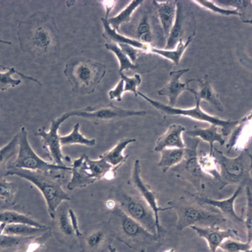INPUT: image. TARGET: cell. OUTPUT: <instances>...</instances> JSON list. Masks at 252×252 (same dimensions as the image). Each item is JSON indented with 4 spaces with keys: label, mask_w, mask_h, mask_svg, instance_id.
Returning <instances> with one entry per match:
<instances>
[{
    "label": "cell",
    "mask_w": 252,
    "mask_h": 252,
    "mask_svg": "<svg viewBox=\"0 0 252 252\" xmlns=\"http://www.w3.org/2000/svg\"><path fill=\"white\" fill-rule=\"evenodd\" d=\"M195 81L198 83L199 91L190 88L189 89V92L196 95L199 100H203L208 102L219 111L223 112V106L219 100V94H217L211 86L208 75H205L203 79H195Z\"/></svg>",
    "instance_id": "44dd1931"
},
{
    "label": "cell",
    "mask_w": 252,
    "mask_h": 252,
    "mask_svg": "<svg viewBox=\"0 0 252 252\" xmlns=\"http://www.w3.org/2000/svg\"><path fill=\"white\" fill-rule=\"evenodd\" d=\"M243 190L244 185L241 184L238 186L231 196L228 198L222 199V200H217V199L197 196L195 195H193V197L199 204L214 207V208L218 209L219 212L226 219H229L235 223L240 224L243 223V219L238 216L237 213H236L234 203H235L236 198L239 196Z\"/></svg>",
    "instance_id": "5bb4252c"
},
{
    "label": "cell",
    "mask_w": 252,
    "mask_h": 252,
    "mask_svg": "<svg viewBox=\"0 0 252 252\" xmlns=\"http://www.w3.org/2000/svg\"><path fill=\"white\" fill-rule=\"evenodd\" d=\"M85 160L91 175L96 182L103 178L112 179L111 178H113L112 175L115 174L117 170L100 157L98 159L94 160L85 155Z\"/></svg>",
    "instance_id": "f1b7e54d"
},
{
    "label": "cell",
    "mask_w": 252,
    "mask_h": 252,
    "mask_svg": "<svg viewBox=\"0 0 252 252\" xmlns=\"http://www.w3.org/2000/svg\"><path fill=\"white\" fill-rule=\"evenodd\" d=\"M141 171L140 161H139V160H135L129 182L132 184L133 188L136 189L137 193H139V197L147 203V205L153 211V212L154 213L157 227H158V236H160L161 234H164L165 230L160 224L159 213L161 211L168 210V209H172V208L171 207H161L158 205L156 194L141 178Z\"/></svg>",
    "instance_id": "4fadbf2b"
},
{
    "label": "cell",
    "mask_w": 252,
    "mask_h": 252,
    "mask_svg": "<svg viewBox=\"0 0 252 252\" xmlns=\"http://www.w3.org/2000/svg\"><path fill=\"white\" fill-rule=\"evenodd\" d=\"M70 168L71 177L67 186L69 190L83 189L96 182L87 167L85 155H81L73 160Z\"/></svg>",
    "instance_id": "e0dca14e"
},
{
    "label": "cell",
    "mask_w": 252,
    "mask_h": 252,
    "mask_svg": "<svg viewBox=\"0 0 252 252\" xmlns=\"http://www.w3.org/2000/svg\"><path fill=\"white\" fill-rule=\"evenodd\" d=\"M184 21V13L183 5L182 1H176V13L175 20L170 30L169 36L167 38V42L164 50H173L176 48L178 42L182 39L183 34V25Z\"/></svg>",
    "instance_id": "83f0119b"
},
{
    "label": "cell",
    "mask_w": 252,
    "mask_h": 252,
    "mask_svg": "<svg viewBox=\"0 0 252 252\" xmlns=\"http://www.w3.org/2000/svg\"><path fill=\"white\" fill-rule=\"evenodd\" d=\"M153 3L158 12L164 35L168 38L175 20L176 1H153Z\"/></svg>",
    "instance_id": "ffe728a7"
},
{
    "label": "cell",
    "mask_w": 252,
    "mask_h": 252,
    "mask_svg": "<svg viewBox=\"0 0 252 252\" xmlns=\"http://www.w3.org/2000/svg\"><path fill=\"white\" fill-rule=\"evenodd\" d=\"M16 193V186L13 182L0 178V199L7 203H11Z\"/></svg>",
    "instance_id": "7bdbcfd3"
},
{
    "label": "cell",
    "mask_w": 252,
    "mask_h": 252,
    "mask_svg": "<svg viewBox=\"0 0 252 252\" xmlns=\"http://www.w3.org/2000/svg\"><path fill=\"white\" fill-rule=\"evenodd\" d=\"M0 224L3 234L23 238L37 237L50 230L49 227L39 228L25 224Z\"/></svg>",
    "instance_id": "4316f807"
},
{
    "label": "cell",
    "mask_w": 252,
    "mask_h": 252,
    "mask_svg": "<svg viewBox=\"0 0 252 252\" xmlns=\"http://www.w3.org/2000/svg\"><path fill=\"white\" fill-rule=\"evenodd\" d=\"M193 2L196 3L199 6L212 11L217 14L224 15V16H239L242 17L241 13L236 9H226L219 7V5L215 4L213 1H205V0H196L193 1Z\"/></svg>",
    "instance_id": "60d3db41"
},
{
    "label": "cell",
    "mask_w": 252,
    "mask_h": 252,
    "mask_svg": "<svg viewBox=\"0 0 252 252\" xmlns=\"http://www.w3.org/2000/svg\"><path fill=\"white\" fill-rule=\"evenodd\" d=\"M186 131L185 127L180 124H172L167 130L157 139L154 151L160 152L165 149H184L185 143L182 138V133Z\"/></svg>",
    "instance_id": "ac0fdd59"
},
{
    "label": "cell",
    "mask_w": 252,
    "mask_h": 252,
    "mask_svg": "<svg viewBox=\"0 0 252 252\" xmlns=\"http://www.w3.org/2000/svg\"><path fill=\"white\" fill-rule=\"evenodd\" d=\"M217 2L222 3L223 5H226V6H230L235 7V9L238 11H239L242 15V11L243 9H246L248 6H249V3H251V1H235V0H228V1H217Z\"/></svg>",
    "instance_id": "bcb514c9"
},
{
    "label": "cell",
    "mask_w": 252,
    "mask_h": 252,
    "mask_svg": "<svg viewBox=\"0 0 252 252\" xmlns=\"http://www.w3.org/2000/svg\"><path fill=\"white\" fill-rule=\"evenodd\" d=\"M121 79H123L124 82V92H131L137 96V87L141 85V75L136 73L134 76L129 77L124 74V73H120Z\"/></svg>",
    "instance_id": "f6af8a7d"
},
{
    "label": "cell",
    "mask_w": 252,
    "mask_h": 252,
    "mask_svg": "<svg viewBox=\"0 0 252 252\" xmlns=\"http://www.w3.org/2000/svg\"><path fill=\"white\" fill-rule=\"evenodd\" d=\"M110 211L108 224L113 237L137 252H155L159 248V236L149 232L117 205Z\"/></svg>",
    "instance_id": "7a4b0ae2"
},
{
    "label": "cell",
    "mask_w": 252,
    "mask_h": 252,
    "mask_svg": "<svg viewBox=\"0 0 252 252\" xmlns=\"http://www.w3.org/2000/svg\"><path fill=\"white\" fill-rule=\"evenodd\" d=\"M135 141H136L135 139H122L118 141L115 146L100 155V157L105 160L112 167L118 169L124 162H126L127 157H128V156L124 155V151L129 144L134 143Z\"/></svg>",
    "instance_id": "d4e9b609"
},
{
    "label": "cell",
    "mask_w": 252,
    "mask_h": 252,
    "mask_svg": "<svg viewBox=\"0 0 252 252\" xmlns=\"http://www.w3.org/2000/svg\"><path fill=\"white\" fill-rule=\"evenodd\" d=\"M246 207L245 215L243 219L247 232V241H252V190L249 186L246 188Z\"/></svg>",
    "instance_id": "ab89813d"
},
{
    "label": "cell",
    "mask_w": 252,
    "mask_h": 252,
    "mask_svg": "<svg viewBox=\"0 0 252 252\" xmlns=\"http://www.w3.org/2000/svg\"><path fill=\"white\" fill-rule=\"evenodd\" d=\"M219 248L224 252H252V242L232 238L224 240Z\"/></svg>",
    "instance_id": "74e56055"
},
{
    "label": "cell",
    "mask_w": 252,
    "mask_h": 252,
    "mask_svg": "<svg viewBox=\"0 0 252 252\" xmlns=\"http://www.w3.org/2000/svg\"><path fill=\"white\" fill-rule=\"evenodd\" d=\"M195 35V31L194 30L193 33L188 38V40H186V42H184L182 38L178 42L176 48L173 50L160 49V48H156L151 46L149 52L162 56V57L166 58V59L170 60L175 64L178 65L186 50L187 49L191 42L193 41V37H194Z\"/></svg>",
    "instance_id": "f546056e"
},
{
    "label": "cell",
    "mask_w": 252,
    "mask_h": 252,
    "mask_svg": "<svg viewBox=\"0 0 252 252\" xmlns=\"http://www.w3.org/2000/svg\"><path fill=\"white\" fill-rule=\"evenodd\" d=\"M169 204L170 207L175 209L177 213L178 230L193 226L219 227L226 220L219 211L208 210L198 203L196 204L184 198L171 201Z\"/></svg>",
    "instance_id": "5b68a950"
},
{
    "label": "cell",
    "mask_w": 252,
    "mask_h": 252,
    "mask_svg": "<svg viewBox=\"0 0 252 252\" xmlns=\"http://www.w3.org/2000/svg\"><path fill=\"white\" fill-rule=\"evenodd\" d=\"M18 151L17 157L7 168L30 170V171L54 172L60 170L70 171L68 166L56 165L52 162L44 160L36 154L32 148L28 139V133L24 126H22L18 133Z\"/></svg>",
    "instance_id": "9c48e42d"
},
{
    "label": "cell",
    "mask_w": 252,
    "mask_h": 252,
    "mask_svg": "<svg viewBox=\"0 0 252 252\" xmlns=\"http://www.w3.org/2000/svg\"><path fill=\"white\" fill-rule=\"evenodd\" d=\"M198 162L199 166L205 174L212 176L214 179L219 182L220 176H219V170L217 169L216 161L213 155L205 154L202 151L197 153Z\"/></svg>",
    "instance_id": "e575fe53"
},
{
    "label": "cell",
    "mask_w": 252,
    "mask_h": 252,
    "mask_svg": "<svg viewBox=\"0 0 252 252\" xmlns=\"http://www.w3.org/2000/svg\"><path fill=\"white\" fill-rule=\"evenodd\" d=\"M64 114L67 118L76 116L89 120L96 125H98L100 124L114 122L124 118L145 116L147 114V112L144 110L137 111L124 109L117 107L111 103L106 105L89 106L83 109L72 110Z\"/></svg>",
    "instance_id": "30bf717a"
},
{
    "label": "cell",
    "mask_w": 252,
    "mask_h": 252,
    "mask_svg": "<svg viewBox=\"0 0 252 252\" xmlns=\"http://www.w3.org/2000/svg\"><path fill=\"white\" fill-rule=\"evenodd\" d=\"M219 127L215 125H210L207 128H198L196 127L192 130L186 131V135L191 138H200L209 143L210 147L209 154L213 155L214 150V143H219V144L224 145L225 140L221 133L219 132Z\"/></svg>",
    "instance_id": "484cf974"
},
{
    "label": "cell",
    "mask_w": 252,
    "mask_h": 252,
    "mask_svg": "<svg viewBox=\"0 0 252 252\" xmlns=\"http://www.w3.org/2000/svg\"><path fill=\"white\" fill-rule=\"evenodd\" d=\"M0 43L6 44H11V42L9 41H5V40H3L0 39Z\"/></svg>",
    "instance_id": "f5cc1de1"
},
{
    "label": "cell",
    "mask_w": 252,
    "mask_h": 252,
    "mask_svg": "<svg viewBox=\"0 0 252 252\" xmlns=\"http://www.w3.org/2000/svg\"><path fill=\"white\" fill-rule=\"evenodd\" d=\"M106 72L105 65L83 57L69 60L63 71L73 92L81 95L94 92Z\"/></svg>",
    "instance_id": "277c9868"
},
{
    "label": "cell",
    "mask_w": 252,
    "mask_h": 252,
    "mask_svg": "<svg viewBox=\"0 0 252 252\" xmlns=\"http://www.w3.org/2000/svg\"><path fill=\"white\" fill-rule=\"evenodd\" d=\"M252 116L249 115L239 120L237 125L232 131V135L230 136L229 141L226 144V149L228 151H231L235 148L237 150L243 151L246 149V144L249 140L247 129L248 122L251 120Z\"/></svg>",
    "instance_id": "cb8c5ba5"
},
{
    "label": "cell",
    "mask_w": 252,
    "mask_h": 252,
    "mask_svg": "<svg viewBox=\"0 0 252 252\" xmlns=\"http://www.w3.org/2000/svg\"><path fill=\"white\" fill-rule=\"evenodd\" d=\"M17 34L21 50L40 64H53L59 57V30L54 17L48 13H35L21 21Z\"/></svg>",
    "instance_id": "6da1fadb"
},
{
    "label": "cell",
    "mask_w": 252,
    "mask_h": 252,
    "mask_svg": "<svg viewBox=\"0 0 252 252\" xmlns=\"http://www.w3.org/2000/svg\"><path fill=\"white\" fill-rule=\"evenodd\" d=\"M102 5H104V8L106 9V19H108V15L111 12L112 9L114 8V5H115V1H101Z\"/></svg>",
    "instance_id": "f907efd6"
},
{
    "label": "cell",
    "mask_w": 252,
    "mask_h": 252,
    "mask_svg": "<svg viewBox=\"0 0 252 252\" xmlns=\"http://www.w3.org/2000/svg\"><path fill=\"white\" fill-rule=\"evenodd\" d=\"M137 35L139 40L143 44L150 45L153 42V34L151 32V25L149 24L148 17L143 15L137 27Z\"/></svg>",
    "instance_id": "b9f144b4"
},
{
    "label": "cell",
    "mask_w": 252,
    "mask_h": 252,
    "mask_svg": "<svg viewBox=\"0 0 252 252\" xmlns=\"http://www.w3.org/2000/svg\"><path fill=\"white\" fill-rule=\"evenodd\" d=\"M110 195L125 214L151 233L159 236L154 213L140 197L129 194L120 189H114Z\"/></svg>",
    "instance_id": "ba28073f"
},
{
    "label": "cell",
    "mask_w": 252,
    "mask_h": 252,
    "mask_svg": "<svg viewBox=\"0 0 252 252\" xmlns=\"http://www.w3.org/2000/svg\"><path fill=\"white\" fill-rule=\"evenodd\" d=\"M118 45L120 46V48H121L122 51L125 53L126 55L129 58L131 62L135 64L137 58H138L139 50L133 48L132 46L127 45V44H118Z\"/></svg>",
    "instance_id": "c3c4849f"
},
{
    "label": "cell",
    "mask_w": 252,
    "mask_h": 252,
    "mask_svg": "<svg viewBox=\"0 0 252 252\" xmlns=\"http://www.w3.org/2000/svg\"><path fill=\"white\" fill-rule=\"evenodd\" d=\"M18 133L5 146L0 148V168H2L18 151Z\"/></svg>",
    "instance_id": "f35d334b"
},
{
    "label": "cell",
    "mask_w": 252,
    "mask_h": 252,
    "mask_svg": "<svg viewBox=\"0 0 252 252\" xmlns=\"http://www.w3.org/2000/svg\"><path fill=\"white\" fill-rule=\"evenodd\" d=\"M68 210L69 208L61 207V205H60L56 212L58 213V215L56 214V217L54 220H56L58 232L62 236H64L67 238L76 237L72 225H71Z\"/></svg>",
    "instance_id": "836d02e7"
},
{
    "label": "cell",
    "mask_w": 252,
    "mask_h": 252,
    "mask_svg": "<svg viewBox=\"0 0 252 252\" xmlns=\"http://www.w3.org/2000/svg\"><path fill=\"white\" fill-rule=\"evenodd\" d=\"M101 21L104 27V32L102 33V36L108 42L117 44H127V45L132 46V47L137 48V49L142 50L143 52H148L149 51V49L151 47V45L143 44L139 40L133 39V38L122 35L110 26L105 18H101Z\"/></svg>",
    "instance_id": "7402d4cb"
},
{
    "label": "cell",
    "mask_w": 252,
    "mask_h": 252,
    "mask_svg": "<svg viewBox=\"0 0 252 252\" xmlns=\"http://www.w3.org/2000/svg\"><path fill=\"white\" fill-rule=\"evenodd\" d=\"M106 49L111 51L112 53L115 54L117 57L120 63L119 73H123L124 71L129 70V69H136L138 66L133 63L129 58L126 55L125 53L122 51L120 46L117 44L108 42L105 44Z\"/></svg>",
    "instance_id": "8d00e7d4"
},
{
    "label": "cell",
    "mask_w": 252,
    "mask_h": 252,
    "mask_svg": "<svg viewBox=\"0 0 252 252\" xmlns=\"http://www.w3.org/2000/svg\"><path fill=\"white\" fill-rule=\"evenodd\" d=\"M189 71V68L178 69V70L170 71L169 80L167 84L158 91V94L160 96H167L169 106L174 107L178 97L184 91H189V83L195 81V79H189L185 83L181 82L180 78L184 74Z\"/></svg>",
    "instance_id": "9a60e30c"
},
{
    "label": "cell",
    "mask_w": 252,
    "mask_h": 252,
    "mask_svg": "<svg viewBox=\"0 0 252 252\" xmlns=\"http://www.w3.org/2000/svg\"><path fill=\"white\" fill-rule=\"evenodd\" d=\"M199 143V139L194 138L193 141L188 143V145H185L184 159L178 165L172 168V170L179 174L180 177L189 180L197 190L200 191L203 189V181L206 174L202 171L198 162L197 147Z\"/></svg>",
    "instance_id": "8fae6325"
},
{
    "label": "cell",
    "mask_w": 252,
    "mask_h": 252,
    "mask_svg": "<svg viewBox=\"0 0 252 252\" xmlns=\"http://www.w3.org/2000/svg\"><path fill=\"white\" fill-rule=\"evenodd\" d=\"M85 252L84 251H81V252Z\"/></svg>",
    "instance_id": "11a10c76"
},
{
    "label": "cell",
    "mask_w": 252,
    "mask_h": 252,
    "mask_svg": "<svg viewBox=\"0 0 252 252\" xmlns=\"http://www.w3.org/2000/svg\"><path fill=\"white\" fill-rule=\"evenodd\" d=\"M217 166H219L220 184L219 189H222L230 184L240 185L250 179L252 170V155L247 149L242 151L238 157L230 158L218 149L213 153Z\"/></svg>",
    "instance_id": "8992f818"
},
{
    "label": "cell",
    "mask_w": 252,
    "mask_h": 252,
    "mask_svg": "<svg viewBox=\"0 0 252 252\" xmlns=\"http://www.w3.org/2000/svg\"><path fill=\"white\" fill-rule=\"evenodd\" d=\"M60 143L62 147L70 146L73 145H80L89 147L96 145L94 139H89L80 132V124L77 123L73 126L72 131L69 134L60 135Z\"/></svg>",
    "instance_id": "1f68e13d"
},
{
    "label": "cell",
    "mask_w": 252,
    "mask_h": 252,
    "mask_svg": "<svg viewBox=\"0 0 252 252\" xmlns=\"http://www.w3.org/2000/svg\"><path fill=\"white\" fill-rule=\"evenodd\" d=\"M160 153V158L158 166L165 173L183 160L185 151L184 149H165Z\"/></svg>",
    "instance_id": "4dcf8cb0"
},
{
    "label": "cell",
    "mask_w": 252,
    "mask_h": 252,
    "mask_svg": "<svg viewBox=\"0 0 252 252\" xmlns=\"http://www.w3.org/2000/svg\"><path fill=\"white\" fill-rule=\"evenodd\" d=\"M108 250L109 252H118L117 249H116L114 246H112V244L108 246Z\"/></svg>",
    "instance_id": "816d5d0a"
},
{
    "label": "cell",
    "mask_w": 252,
    "mask_h": 252,
    "mask_svg": "<svg viewBox=\"0 0 252 252\" xmlns=\"http://www.w3.org/2000/svg\"><path fill=\"white\" fill-rule=\"evenodd\" d=\"M199 237L206 240L209 250L211 252H216L220 244L226 239L239 240L238 231L234 229H220L219 226L215 227H200L191 226Z\"/></svg>",
    "instance_id": "2e32d148"
},
{
    "label": "cell",
    "mask_w": 252,
    "mask_h": 252,
    "mask_svg": "<svg viewBox=\"0 0 252 252\" xmlns=\"http://www.w3.org/2000/svg\"><path fill=\"white\" fill-rule=\"evenodd\" d=\"M35 238V237H34ZM34 238H23L18 236L7 235L2 232V227L0 224V248L7 249V248L16 247L21 243H25L29 240Z\"/></svg>",
    "instance_id": "ee69618b"
},
{
    "label": "cell",
    "mask_w": 252,
    "mask_h": 252,
    "mask_svg": "<svg viewBox=\"0 0 252 252\" xmlns=\"http://www.w3.org/2000/svg\"><path fill=\"white\" fill-rule=\"evenodd\" d=\"M7 71L5 72H0V91H7V89L13 88V87L18 86L21 84V80L20 79L13 78L12 75L15 73H18L23 78L30 79V80L35 81L40 84V82H38L36 79L25 76L22 73H19L14 67H7Z\"/></svg>",
    "instance_id": "d590c367"
},
{
    "label": "cell",
    "mask_w": 252,
    "mask_h": 252,
    "mask_svg": "<svg viewBox=\"0 0 252 252\" xmlns=\"http://www.w3.org/2000/svg\"><path fill=\"white\" fill-rule=\"evenodd\" d=\"M113 237L110 231L108 222L106 226L96 228L95 230L91 231L90 233L85 237V246L87 252H104L106 246H109L110 238Z\"/></svg>",
    "instance_id": "d6986e66"
},
{
    "label": "cell",
    "mask_w": 252,
    "mask_h": 252,
    "mask_svg": "<svg viewBox=\"0 0 252 252\" xmlns=\"http://www.w3.org/2000/svg\"><path fill=\"white\" fill-rule=\"evenodd\" d=\"M143 3V1H142V0H133V1H131V2L129 3L123 10L120 11L117 15L106 19L108 24L110 25V26L111 27L112 29L117 31L121 25L130 21L131 15H132L133 12H134Z\"/></svg>",
    "instance_id": "d6a6232c"
},
{
    "label": "cell",
    "mask_w": 252,
    "mask_h": 252,
    "mask_svg": "<svg viewBox=\"0 0 252 252\" xmlns=\"http://www.w3.org/2000/svg\"><path fill=\"white\" fill-rule=\"evenodd\" d=\"M52 172L7 168L4 176H17L35 186L45 200L48 215L52 220H54L60 205L70 200L71 198L62 188L60 178L53 176Z\"/></svg>",
    "instance_id": "3957f363"
},
{
    "label": "cell",
    "mask_w": 252,
    "mask_h": 252,
    "mask_svg": "<svg viewBox=\"0 0 252 252\" xmlns=\"http://www.w3.org/2000/svg\"><path fill=\"white\" fill-rule=\"evenodd\" d=\"M164 252H175V250H174L173 248H171V249L166 250V251Z\"/></svg>",
    "instance_id": "db71d44e"
},
{
    "label": "cell",
    "mask_w": 252,
    "mask_h": 252,
    "mask_svg": "<svg viewBox=\"0 0 252 252\" xmlns=\"http://www.w3.org/2000/svg\"><path fill=\"white\" fill-rule=\"evenodd\" d=\"M124 82L123 79H120L115 88L108 92V96L110 100L116 99L118 101H122V94L124 93Z\"/></svg>",
    "instance_id": "7dc6e473"
},
{
    "label": "cell",
    "mask_w": 252,
    "mask_h": 252,
    "mask_svg": "<svg viewBox=\"0 0 252 252\" xmlns=\"http://www.w3.org/2000/svg\"><path fill=\"white\" fill-rule=\"evenodd\" d=\"M69 215L70 217L71 225L74 230L75 236L77 238H81L82 236V232H81L80 228H79V223L78 218H77L76 214L72 209L69 208Z\"/></svg>",
    "instance_id": "681fc988"
},
{
    "label": "cell",
    "mask_w": 252,
    "mask_h": 252,
    "mask_svg": "<svg viewBox=\"0 0 252 252\" xmlns=\"http://www.w3.org/2000/svg\"><path fill=\"white\" fill-rule=\"evenodd\" d=\"M0 224H25L36 227L46 228L48 226L32 218L30 215L19 210L0 208Z\"/></svg>",
    "instance_id": "603a6c76"
},
{
    "label": "cell",
    "mask_w": 252,
    "mask_h": 252,
    "mask_svg": "<svg viewBox=\"0 0 252 252\" xmlns=\"http://www.w3.org/2000/svg\"><path fill=\"white\" fill-rule=\"evenodd\" d=\"M68 118L63 114L57 119L52 120L49 131H46L44 127H42L36 133V135L42 139V146L48 153L52 163L62 166H65L64 162L67 158L62 153L58 131L60 126Z\"/></svg>",
    "instance_id": "7c38bea8"
},
{
    "label": "cell",
    "mask_w": 252,
    "mask_h": 252,
    "mask_svg": "<svg viewBox=\"0 0 252 252\" xmlns=\"http://www.w3.org/2000/svg\"><path fill=\"white\" fill-rule=\"evenodd\" d=\"M137 95L140 96L143 99L150 103L153 107L161 112L164 116H185V117L190 118L191 119L198 120V121L207 122V123L210 124V125L216 126L221 129L222 136H227L229 135L239 122L238 120H223L217 117V116L207 114V112L201 109L200 107L201 100L195 94H193V96L195 97V106L194 107L190 108H176L175 106L172 107V106L152 99L139 91H137Z\"/></svg>",
    "instance_id": "52a82bcc"
}]
</instances>
